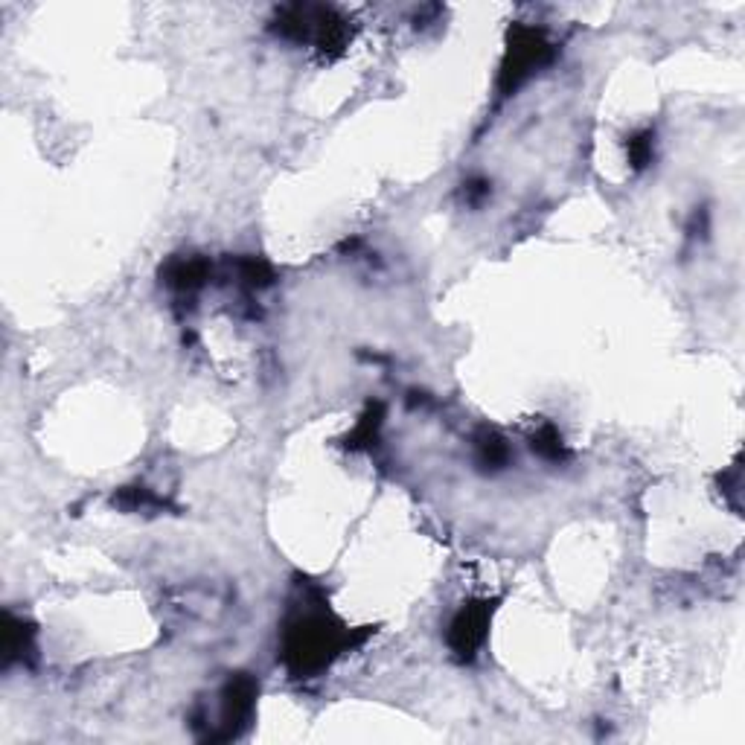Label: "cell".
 <instances>
[{"instance_id":"obj_1","label":"cell","mask_w":745,"mask_h":745,"mask_svg":"<svg viewBox=\"0 0 745 745\" xmlns=\"http://www.w3.org/2000/svg\"><path fill=\"white\" fill-rule=\"evenodd\" d=\"M487 623H489V614L487 609H463L452 620V629H448V644L460 655V658H472L475 655V649L483 644V637H487Z\"/></svg>"},{"instance_id":"obj_2","label":"cell","mask_w":745,"mask_h":745,"mask_svg":"<svg viewBox=\"0 0 745 745\" xmlns=\"http://www.w3.org/2000/svg\"><path fill=\"white\" fill-rule=\"evenodd\" d=\"M533 448H539L545 457H559L562 455V437L553 431V429H545L539 437H536V443Z\"/></svg>"}]
</instances>
